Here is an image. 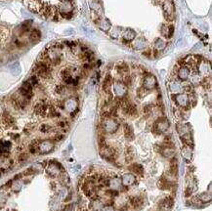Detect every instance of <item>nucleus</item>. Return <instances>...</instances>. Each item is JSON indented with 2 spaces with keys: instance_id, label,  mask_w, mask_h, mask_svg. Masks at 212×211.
I'll return each instance as SVG.
<instances>
[{
  "instance_id": "1",
  "label": "nucleus",
  "mask_w": 212,
  "mask_h": 211,
  "mask_svg": "<svg viewBox=\"0 0 212 211\" xmlns=\"http://www.w3.org/2000/svg\"><path fill=\"white\" fill-rule=\"evenodd\" d=\"M161 6L163 11L164 19L168 22L175 20V6L172 0H161Z\"/></svg>"
},
{
  "instance_id": "2",
  "label": "nucleus",
  "mask_w": 212,
  "mask_h": 211,
  "mask_svg": "<svg viewBox=\"0 0 212 211\" xmlns=\"http://www.w3.org/2000/svg\"><path fill=\"white\" fill-rule=\"evenodd\" d=\"M102 128L104 130L105 133H114L116 131H117L119 127V123L117 122V120L113 117H108V118H105L102 121Z\"/></svg>"
},
{
  "instance_id": "3",
  "label": "nucleus",
  "mask_w": 212,
  "mask_h": 211,
  "mask_svg": "<svg viewBox=\"0 0 212 211\" xmlns=\"http://www.w3.org/2000/svg\"><path fill=\"white\" fill-rule=\"evenodd\" d=\"M169 126H170V124H169V121H168V119L166 117H159L154 122L152 131L154 134L164 133L168 130Z\"/></svg>"
},
{
  "instance_id": "4",
  "label": "nucleus",
  "mask_w": 212,
  "mask_h": 211,
  "mask_svg": "<svg viewBox=\"0 0 212 211\" xmlns=\"http://www.w3.org/2000/svg\"><path fill=\"white\" fill-rule=\"evenodd\" d=\"M172 99L179 107L182 109H190V100H189V96L188 94H184V93H179V94H173L172 95Z\"/></svg>"
},
{
  "instance_id": "5",
  "label": "nucleus",
  "mask_w": 212,
  "mask_h": 211,
  "mask_svg": "<svg viewBox=\"0 0 212 211\" xmlns=\"http://www.w3.org/2000/svg\"><path fill=\"white\" fill-rule=\"evenodd\" d=\"M19 94L30 101L33 97V87L30 82L26 80V81L22 83V87L19 89Z\"/></svg>"
},
{
  "instance_id": "6",
  "label": "nucleus",
  "mask_w": 212,
  "mask_h": 211,
  "mask_svg": "<svg viewBox=\"0 0 212 211\" xmlns=\"http://www.w3.org/2000/svg\"><path fill=\"white\" fill-rule=\"evenodd\" d=\"M100 155L103 158L107 159L108 161H113L116 152L114 149L110 148L107 145V146H105L103 148H100Z\"/></svg>"
},
{
  "instance_id": "7",
  "label": "nucleus",
  "mask_w": 212,
  "mask_h": 211,
  "mask_svg": "<svg viewBox=\"0 0 212 211\" xmlns=\"http://www.w3.org/2000/svg\"><path fill=\"white\" fill-rule=\"evenodd\" d=\"M157 86V83H156V79L154 77V75L151 73H147L145 74L144 76V79H143V87L146 89V90H152L154 87Z\"/></svg>"
},
{
  "instance_id": "8",
  "label": "nucleus",
  "mask_w": 212,
  "mask_h": 211,
  "mask_svg": "<svg viewBox=\"0 0 212 211\" xmlns=\"http://www.w3.org/2000/svg\"><path fill=\"white\" fill-rule=\"evenodd\" d=\"M113 92L116 95V97H118V98L125 97L127 93V86L123 82H116V83H113Z\"/></svg>"
},
{
  "instance_id": "9",
  "label": "nucleus",
  "mask_w": 212,
  "mask_h": 211,
  "mask_svg": "<svg viewBox=\"0 0 212 211\" xmlns=\"http://www.w3.org/2000/svg\"><path fill=\"white\" fill-rule=\"evenodd\" d=\"M73 12V5H72V1H68V0H62L59 5V14L63 15V14H67V13H71Z\"/></svg>"
},
{
  "instance_id": "10",
  "label": "nucleus",
  "mask_w": 212,
  "mask_h": 211,
  "mask_svg": "<svg viewBox=\"0 0 212 211\" xmlns=\"http://www.w3.org/2000/svg\"><path fill=\"white\" fill-rule=\"evenodd\" d=\"M1 120H2V124H3V126L5 128H12V127L15 128L16 120L8 111H5L3 115H2Z\"/></svg>"
},
{
  "instance_id": "11",
  "label": "nucleus",
  "mask_w": 212,
  "mask_h": 211,
  "mask_svg": "<svg viewBox=\"0 0 212 211\" xmlns=\"http://www.w3.org/2000/svg\"><path fill=\"white\" fill-rule=\"evenodd\" d=\"M24 2L30 11L34 13H39L43 5L41 3V0H24Z\"/></svg>"
},
{
  "instance_id": "12",
  "label": "nucleus",
  "mask_w": 212,
  "mask_h": 211,
  "mask_svg": "<svg viewBox=\"0 0 212 211\" xmlns=\"http://www.w3.org/2000/svg\"><path fill=\"white\" fill-rule=\"evenodd\" d=\"M160 33L165 38H171L174 33V26L171 24H162L160 26Z\"/></svg>"
},
{
  "instance_id": "13",
  "label": "nucleus",
  "mask_w": 212,
  "mask_h": 211,
  "mask_svg": "<svg viewBox=\"0 0 212 211\" xmlns=\"http://www.w3.org/2000/svg\"><path fill=\"white\" fill-rule=\"evenodd\" d=\"M89 7L94 13H97L101 16L104 14L103 3L101 2V0H89Z\"/></svg>"
},
{
  "instance_id": "14",
  "label": "nucleus",
  "mask_w": 212,
  "mask_h": 211,
  "mask_svg": "<svg viewBox=\"0 0 212 211\" xmlns=\"http://www.w3.org/2000/svg\"><path fill=\"white\" fill-rule=\"evenodd\" d=\"M121 35H122V40L124 43H127L129 44L130 42L134 40L136 38V32L135 30H131V28H126L125 30H123L121 32Z\"/></svg>"
},
{
  "instance_id": "15",
  "label": "nucleus",
  "mask_w": 212,
  "mask_h": 211,
  "mask_svg": "<svg viewBox=\"0 0 212 211\" xmlns=\"http://www.w3.org/2000/svg\"><path fill=\"white\" fill-rule=\"evenodd\" d=\"M54 148V144L51 140L41 141V143L38 146V151L41 153H47V152H51Z\"/></svg>"
},
{
  "instance_id": "16",
  "label": "nucleus",
  "mask_w": 212,
  "mask_h": 211,
  "mask_svg": "<svg viewBox=\"0 0 212 211\" xmlns=\"http://www.w3.org/2000/svg\"><path fill=\"white\" fill-rule=\"evenodd\" d=\"M169 87H170V91L173 94H179V93L184 92V85L181 83V81H179L177 79H172L169 84Z\"/></svg>"
},
{
  "instance_id": "17",
  "label": "nucleus",
  "mask_w": 212,
  "mask_h": 211,
  "mask_svg": "<svg viewBox=\"0 0 212 211\" xmlns=\"http://www.w3.org/2000/svg\"><path fill=\"white\" fill-rule=\"evenodd\" d=\"M177 76L180 80L185 81L187 79H189V77L191 76V70L187 66L180 67V69L177 71Z\"/></svg>"
},
{
  "instance_id": "18",
  "label": "nucleus",
  "mask_w": 212,
  "mask_h": 211,
  "mask_svg": "<svg viewBox=\"0 0 212 211\" xmlns=\"http://www.w3.org/2000/svg\"><path fill=\"white\" fill-rule=\"evenodd\" d=\"M47 109H48V106L42 101L34 106V112L39 116H45V115H47Z\"/></svg>"
},
{
  "instance_id": "19",
  "label": "nucleus",
  "mask_w": 212,
  "mask_h": 211,
  "mask_svg": "<svg viewBox=\"0 0 212 211\" xmlns=\"http://www.w3.org/2000/svg\"><path fill=\"white\" fill-rule=\"evenodd\" d=\"M160 152L164 157H173L175 156V150L173 148V146H168V145L165 144L161 146Z\"/></svg>"
},
{
  "instance_id": "20",
  "label": "nucleus",
  "mask_w": 212,
  "mask_h": 211,
  "mask_svg": "<svg viewBox=\"0 0 212 211\" xmlns=\"http://www.w3.org/2000/svg\"><path fill=\"white\" fill-rule=\"evenodd\" d=\"M97 26H98V27H99L101 30H103L105 32H108L112 28V22H110L108 19H105L102 17V19H101L100 21H99V22L97 24Z\"/></svg>"
},
{
  "instance_id": "21",
  "label": "nucleus",
  "mask_w": 212,
  "mask_h": 211,
  "mask_svg": "<svg viewBox=\"0 0 212 211\" xmlns=\"http://www.w3.org/2000/svg\"><path fill=\"white\" fill-rule=\"evenodd\" d=\"M121 183L124 186H131L136 183V178L132 173H126L121 178Z\"/></svg>"
},
{
  "instance_id": "22",
  "label": "nucleus",
  "mask_w": 212,
  "mask_h": 211,
  "mask_svg": "<svg viewBox=\"0 0 212 211\" xmlns=\"http://www.w3.org/2000/svg\"><path fill=\"white\" fill-rule=\"evenodd\" d=\"M147 45V41L144 37H138V38H135L133 40V43H132V47L135 49V50H142L144 49Z\"/></svg>"
},
{
  "instance_id": "23",
  "label": "nucleus",
  "mask_w": 212,
  "mask_h": 211,
  "mask_svg": "<svg viewBox=\"0 0 212 211\" xmlns=\"http://www.w3.org/2000/svg\"><path fill=\"white\" fill-rule=\"evenodd\" d=\"M123 112L125 113L126 115H129V116H136L138 115V111H137V107L135 106L134 104H129L127 107H123L122 109Z\"/></svg>"
},
{
  "instance_id": "24",
  "label": "nucleus",
  "mask_w": 212,
  "mask_h": 211,
  "mask_svg": "<svg viewBox=\"0 0 212 211\" xmlns=\"http://www.w3.org/2000/svg\"><path fill=\"white\" fill-rule=\"evenodd\" d=\"M166 46H167V42L164 41L162 38H157V39L154 41V43H153V48H154V50L157 51V52L163 51L164 49L166 48Z\"/></svg>"
},
{
  "instance_id": "25",
  "label": "nucleus",
  "mask_w": 212,
  "mask_h": 211,
  "mask_svg": "<svg viewBox=\"0 0 212 211\" xmlns=\"http://www.w3.org/2000/svg\"><path fill=\"white\" fill-rule=\"evenodd\" d=\"M123 131H124V136L126 139H128L129 141L133 140L135 137L134 135V130L132 128V126L129 124H124L123 126Z\"/></svg>"
},
{
  "instance_id": "26",
  "label": "nucleus",
  "mask_w": 212,
  "mask_h": 211,
  "mask_svg": "<svg viewBox=\"0 0 212 211\" xmlns=\"http://www.w3.org/2000/svg\"><path fill=\"white\" fill-rule=\"evenodd\" d=\"M157 187L160 188L161 190H166L169 189L171 187V183L168 180V178L166 176H161V178L159 179V181L157 182Z\"/></svg>"
},
{
  "instance_id": "27",
  "label": "nucleus",
  "mask_w": 212,
  "mask_h": 211,
  "mask_svg": "<svg viewBox=\"0 0 212 211\" xmlns=\"http://www.w3.org/2000/svg\"><path fill=\"white\" fill-rule=\"evenodd\" d=\"M40 39H41L40 30H31V31L30 32V35H28V40H30L31 43H36V42H38Z\"/></svg>"
},
{
  "instance_id": "28",
  "label": "nucleus",
  "mask_w": 212,
  "mask_h": 211,
  "mask_svg": "<svg viewBox=\"0 0 212 211\" xmlns=\"http://www.w3.org/2000/svg\"><path fill=\"white\" fill-rule=\"evenodd\" d=\"M90 207H91V210L92 211H102L104 205H103V202L100 199L95 198V199H92Z\"/></svg>"
},
{
  "instance_id": "29",
  "label": "nucleus",
  "mask_w": 212,
  "mask_h": 211,
  "mask_svg": "<svg viewBox=\"0 0 212 211\" xmlns=\"http://www.w3.org/2000/svg\"><path fill=\"white\" fill-rule=\"evenodd\" d=\"M121 186H122V183H121V179L116 177L110 180V183H108V187H112V190H119L121 189Z\"/></svg>"
},
{
  "instance_id": "30",
  "label": "nucleus",
  "mask_w": 212,
  "mask_h": 211,
  "mask_svg": "<svg viewBox=\"0 0 212 211\" xmlns=\"http://www.w3.org/2000/svg\"><path fill=\"white\" fill-rule=\"evenodd\" d=\"M116 70L121 75H125V74H128V72H129V67L127 66V64L121 62L116 66Z\"/></svg>"
},
{
  "instance_id": "31",
  "label": "nucleus",
  "mask_w": 212,
  "mask_h": 211,
  "mask_svg": "<svg viewBox=\"0 0 212 211\" xmlns=\"http://www.w3.org/2000/svg\"><path fill=\"white\" fill-rule=\"evenodd\" d=\"M129 169H130L133 173H135V174L142 175L143 173H144V168H143V166H142L141 164H138V163H134V164H132Z\"/></svg>"
},
{
  "instance_id": "32",
  "label": "nucleus",
  "mask_w": 212,
  "mask_h": 211,
  "mask_svg": "<svg viewBox=\"0 0 212 211\" xmlns=\"http://www.w3.org/2000/svg\"><path fill=\"white\" fill-rule=\"evenodd\" d=\"M130 202L134 207H141L143 205V198L141 196H134L130 198Z\"/></svg>"
},
{
  "instance_id": "33",
  "label": "nucleus",
  "mask_w": 212,
  "mask_h": 211,
  "mask_svg": "<svg viewBox=\"0 0 212 211\" xmlns=\"http://www.w3.org/2000/svg\"><path fill=\"white\" fill-rule=\"evenodd\" d=\"M125 157H126V162H130L132 159L134 158V150L132 147H128L125 152Z\"/></svg>"
},
{
  "instance_id": "34",
  "label": "nucleus",
  "mask_w": 212,
  "mask_h": 211,
  "mask_svg": "<svg viewBox=\"0 0 212 211\" xmlns=\"http://www.w3.org/2000/svg\"><path fill=\"white\" fill-rule=\"evenodd\" d=\"M173 205V199H172L171 197H166V198H164L163 201L161 202V207L163 208H166V209H169V208H171V206Z\"/></svg>"
},
{
  "instance_id": "35",
  "label": "nucleus",
  "mask_w": 212,
  "mask_h": 211,
  "mask_svg": "<svg viewBox=\"0 0 212 211\" xmlns=\"http://www.w3.org/2000/svg\"><path fill=\"white\" fill-rule=\"evenodd\" d=\"M182 156L186 159H190L191 157H192V150H191V147L185 146V147L182 149Z\"/></svg>"
},
{
  "instance_id": "36",
  "label": "nucleus",
  "mask_w": 212,
  "mask_h": 211,
  "mask_svg": "<svg viewBox=\"0 0 212 211\" xmlns=\"http://www.w3.org/2000/svg\"><path fill=\"white\" fill-rule=\"evenodd\" d=\"M121 30L119 28V27H114V28H112V30H111V32H110V35H111V37L112 38H113V39H117L120 35H121Z\"/></svg>"
},
{
  "instance_id": "37",
  "label": "nucleus",
  "mask_w": 212,
  "mask_h": 211,
  "mask_svg": "<svg viewBox=\"0 0 212 211\" xmlns=\"http://www.w3.org/2000/svg\"><path fill=\"white\" fill-rule=\"evenodd\" d=\"M153 105L151 104H148L146 105L145 107H144V109H143V111H144V115L148 117V116H150V115H152V112H153Z\"/></svg>"
},
{
  "instance_id": "38",
  "label": "nucleus",
  "mask_w": 212,
  "mask_h": 211,
  "mask_svg": "<svg viewBox=\"0 0 212 211\" xmlns=\"http://www.w3.org/2000/svg\"><path fill=\"white\" fill-rule=\"evenodd\" d=\"M52 129H53L52 127L50 125H48V124H42V125H40V127H39V130H40V132H42V133L51 132Z\"/></svg>"
},
{
  "instance_id": "39",
  "label": "nucleus",
  "mask_w": 212,
  "mask_h": 211,
  "mask_svg": "<svg viewBox=\"0 0 212 211\" xmlns=\"http://www.w3.org/2000/svg\"><path fill=\"white\" fill-rule=\"evenodd\" d=\"M27 81L30 82V84L32 85V87H34V86H37L38 84H39V80H38V77L34 74V75H32V76H30V78L27 80Z\"/></svg>"
},
{
  "instance_id": "40",
  "label": "nucleus",
  "mask_w": 212,
  "mask_h": 211,
  "mask_svg": "<svg viewBox=\"0 0 212 211\" xmlns=\"http://www.w3.org/2000/svg\"><path fill=\"white\" fill-rule=\"evenodd\" d=\"M123 83L128 87L132 84V77H131L129 74H125L123 75Z\"/></svg>"
},
{
  "instance_id": "41",
  "label": "nucleus",
  "mask_w": 212,
  "mask_h": 211,
  "mask_svg": "<svg viewBox=\"0 0 212 211\" xmlns=\"http://www.w3.org/2000/svg\"><path fill=\"white\" fill-rule=\"evenodd\" d=\"M98 144H99V147H100V148H103L105 146H107L106 138H105L103 135H99V137H98Z\"/></svg>"
},
{
  "instance_id": "42",
  "label": "nucleus",
  "mask_w": 212,
  "mask_h": 211,
  "mask_svg": "<svg viewBox=\"0 0 212 211\" xmlns=\"http://www.w3.org/2000/svg\"><path fill=\"white\" fill-rule=\"evenodd\" d=\"M147 93H148V90H146L143 86L142 87H140V88H138L137 90V95L139 98H143V97H145L146 95H147Z\"/></svg>"
},
{
  "instance_id": "43",
  "label": "nucleus",
  "mask_w": 212,
  "mask_h": 211,
  "mask_svg": "<svg viewBox=\"0 0 212 211\" xmlns=\"http://www.w3.org/2000/svg\"><path fill=\"white\" fill-rule=\"evenodd\" d=\"M65 91H66V86L62 85V84L57 85L56 88H55V92H56L57 94H59V95H62V94H64V93H65Z\"/></svg>"
},
{
  "instance_id": "44",
  "label": "nucleus",
  "mask_w": 212,
  "mask_h": 211,
  "mask_svg": "<svg viewBox=\"0 0 212 211\" xmlns=\"http://www.w3.org/2000/svg\"><path fill=\"white\" fill-rule=\"evenodd\" d=\"M198 197L201 201H210V199H211L210 195H208L207 193H202L200 196H198Z\"/></svg>"
},
{
  "instance_id": "45",
  "label": "nucleus",
  "mask_w": 212,
  "mask_h": 211,
  "mask_svg": "<svg viewBox=\"0 0 212 211\" xmlns=\"http://www.w3.org/2000/svg\"><path fill=\"white\" fill-rule=\"evenodd\" d=\"M27 158H28L27 153H26V152H22V153L19 156V157H18V161H19V162H24V161H26Z\"/></svg>"
},
{
  "instance_id": "46",
  "label": "nucleus",
  "mask_w": 212,
  "mask_h": 211,
  "mask_svg": "<svg viewBox=\"0 0 212 211\" xmlns=\"http://www.w3.org/2000/svg\"><path fill=\"white\" fill-rule=\"evenodd\" d=\"M57 125L59 126L60 128L66 129V128H67V127H68V123H67V121H65V120H62V121H59V122L57 123Z\"/></svg>"
},
{
  "instance_id": "47",
  "label": "nucleus",
  "mask_w": 212,
  "mask_h": 211,
  "mask_svg": "<svg viewBox=\"0 0 212 211\" xmlns=\"http://www.w3.org/2000/svg\"><path fill=\"white\" fill-rule=\"evenodd\" d=\"M191 201H192V203H193V204H200L201 203V200L199 199L198 196H193V197L191 198Z\"/></svg>"
},
{
  "instance_id": "48",
  "label": "nucleus",
  "mask_w": 212,
  "mask_h": 211,
  "mask_svg": "<svg viewBox=\"0 0 212 211\" xmlns=\"http://www.w3.org/2000/svg\"><path fill=\"white\" fill-rule=\"evenodd\" d=\"M53 139H54L53 141H55V142H60V141H62L64 139V135L63 134H57Z\"/></svg>"
},
{
  "instance_id": "49",
  "label": "nucleus",
  "mask_w": 212,
  "mask_h": 211,
  "mask_svg": "<svg viewBox=\"0 0 212 211\" xmlns=\"http://www.w3.org/2000/svg\"><path fill=\"white\" fill-rule=\"evenodd\" d=\"M102 211H114V208L112 207V205H107L106 207H103Z\"/></svg>"
},
{
  "instance_id": "50",
  "label": "nucleus",
  "mask_w": 212,
  "mask_h": 211,
  "mask_svg": "<svg viewBox=\"0 0 212 211\" xmlns=\"http://www.w3.org/2000/svg\"><path fill=\"white\" fill-rule=\"evenodd\" d=\"M71 209H72V205L71 204H67V206L64 207L63 211H71Z\"/></svg>"
},
{
  "instance_id": "51",
  "label": "nucleus",
  "mask_w": 212,
  "mask_h": 211,
  "mask_svg": "<svg viewBox=\"0 0 212 211\" xmlns=\"http://www.w3.org/2000/svg\"><path fill=\"white\" fill-rule=\"evenodd\" d=\"M11 138L13 139V140L17 141L18 139H20V135L19 134H15V133H12L11 134Z\"/></svg>"
},
{
  "instance_id": "52",
  "label": "nucleus",
  "mask_w": 212,
  "mask_h": 211,
  "mask_svg": "<svg viewBox=\"0 0 212 211\" xmlns=\"http://www.w3.org/2000/svg\"><path fill=\"white\" fill-rule=\"evenodd\" d=\"M143 55L146 56V57H151V56L153 55V53L149 50V51H144V52H143Z\"/></svg>"
},
{
  "instance_id": "53",
  "label": "nucleus",
  "mask_w": 212,
  "mask_h": 211,
  "mask_svg": "<svg viewBox=\"0 0 212 211\" xmlns=\"http://www.w3.org/2000/svg\"><path fill=\"white\" fill-rule=\"evenodd\" d=\"M12 211H17V210H15V209H13V210H12Z\"/></svg>"
},
{
  "instance_id": "54",
  "label": "nucleus",
  "mask_w": 212,
  "mask_h": 211,
  "mask_svg": "<svg viewBox=\"0 0 212 211\" xmlns=\"http://www.w3.org/2000/svg\"><path fill=\"white\" fill-rule=\"evenodd\" d=\"M0 176H1V173H0Z\"/></svg>"
}]
</instances>
